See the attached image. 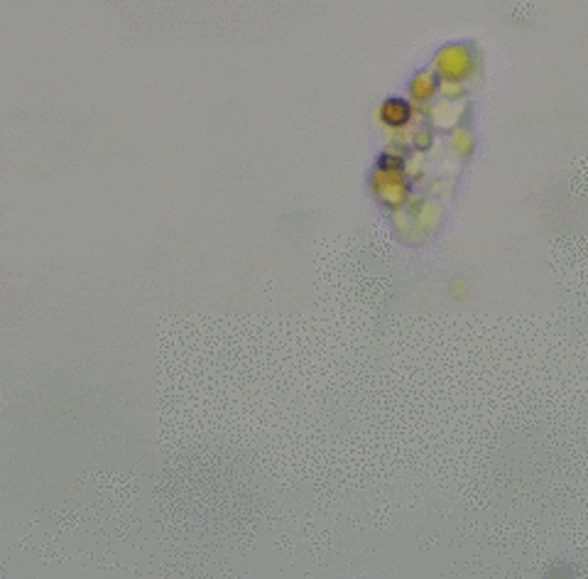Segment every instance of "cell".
Here are the masks:
<instances>
[{
    "mask_svg": "<svg viewBox=\"0 0 588 579\" xmlns=\"http://www.w3.org/2000/svg\"><path fill=\"white\" fill-rule=\"evenodd\" d=\"M382 121L390 123V126H402V123L410 121V103L402 101V98H390V101L382 106Z\"/></svg>",
    "mask_w": 588,
    "mask_h": 579,
    "instance_id": "cell-1",
    "label": "cell"
}]
</instances>
